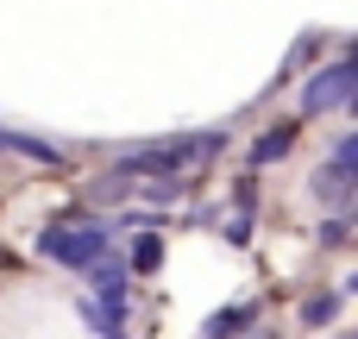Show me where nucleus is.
<instances>
[{"instance_id": "1", "label": "nucleus", "mask_w": 358, "mask_h": 339, "mask_svg": "<svg viewBox=\"0 0 358 339\" xmlns=\"http://www.w3.org/2000/svg\"><path fill=\"white\" fill-rule=\"evenodd\" d=\"M107 252H113V233H107L101 220H57V226L38 233V258H50V264H63V271H88V264L107 258Z\"/></svg>"}, {"instance_id": "2", "label": "nucleus", "mask_w": 358, "mask_h": 339, "mask_svg": "<svg viewBox=\"0 0 358 339\" xmlns=\"http://www.w3.org/2000/svg\"><path fill=\"white\" fill-rule=\"evenodd\" d=\"M352 101H358V63L352 57L315 69L308 88H302V113H308V120H315V113H334V107H352Z\"/></svg>"}, {"instance_id": "3", "label": "nucleus", "mask_w": 358, "mask_h": 339, "mask_svg": "<svg viewBox=\"0 0 358 339\" xmlns=\"http://www.w3.org/2000/svg\"><path fill=\"white\" fill-rule=\"evenodd\" d=\"M88 289H94V308H126V296H132V271H126V258H94L88 264Z\"/></svg>"}, {"instance_id": "4", "label": "nucleus", "mask_w": 358, "mask_h": 339, "mask_svg": "<svg viewBox=\"0 0 358 339\" xmlns=\"http://www.w3.org/2000/svg\"><path fill=\"white\" fill-rule=\"evenodd\" d=\"M252 327H258V296H252V302H233V308H220V315H208L201 339H245Z\"/></svg>"}, {"instance_id": "5", "label": "nucleus", "mask_w": 358, "mask_h": 339, "mask_svg": "<svg viewBox=\"0 0 358 339\" xmlns=\"http://www.w3.org/2000/svg\"><path fill=\"white\" fill-rule=\"evenodd\" d=\"M352 189H358V170H321L315 176V201L334 214H352Z\"/></svg>"}, {"instance_id": "6", "label": "nucleus", "mask_w": 358, "mask_h": 339, "mask_svg": "<svg viewBox=\"0 0 358 339\" xmlns=\"http://www.w3.org/2000/svg\"><path fill=\"white\" fill-rule=\"evenodd\" d=\"M289 145H296V126H271L264 138H252V170H264V164L289 157Z\"/></svg>"}, {"instance_id": "7", "label": "nucleus", "mask_w": 358, "mask_h": 339, "mask_svg": "<svg viewBox=\"0 0 358 339\" xmlns=\"http://www.w3.org/2000/svg\"><path fill=\"white\" fill-rule=\"evenodd\" d=\"M0 151H19V157H31V164H63V151H57V145L31 138V132H6V126H0Z\"/></svg>"}, {"instance_id": "8", "label": "nucleus", "mask_w": 358, "mask_h": 339, "mask_svg": "<svg viewBox=\"0 0 358 339\" xmlns=\"http://www.w3.org/2000/svg\"><path fill=\"white\" fill-rule=\"evenodd\" d=\"M82 321H88L94 339H126V308H94V302H82Z\"/></svg>"}, {"instance_id": "9", "label": "nucleus", "mask_w": 358, "mask_h": 339, "mask_svg": "<svg viewBox=\"0 0 358 339\" xmlns=\"http://www.w3.org/2000/svg\"><path fill=\"white\" fill-rule=\"evenodd\" d=\"M157 264H164V239H157V233H145V239L132 245V258H126V271H132V277H151Z\"/></svg>"}, {"instance_id": "10", "label": "nucleus", "mask_w": 358, "mask_h": 339, "mask_svg": "<svg viewBox=\"0 0 358 339\" xmlns=\"http://www.w3.org/2000/svg\"><path fill=\"white\" fill-rule=\"evenodd\" d=\"M340 302H346L340 289H334V296H315V302H302V321H308V327H327V321L340 315Z\"/></svg>"}, {"instance_id": "11", "label": "nucleus", "mask_w": 358, "mask_h": 339, "mask_svg": "<svg viewBox=\"0 0 358 339\" xmlns=\"http://www.w3.org/2000/svg\"><path fill=\"white\" fill-rule=\"evenodd\" d=\"M327 170H358V132H340V138H334Z\"/></svg>"}, {"instance_id": "12", "label": "nucleus", "mask_w": 358, "mask_h": 339, "mask_svg": "<svg viewBox=\"0 0 358 339\" xmlns=\"http://www.w3.org/2000/svg\"><path fill=\"white\" fill-rule=\"evenodd\" d=\"M321 245H334V252H340V245H352V214H334V220L321 226Z\"/></svg>"}, {"instance_id": "13", "label": "nucleus", "mask_w": 358, "mask_h": 339, "mask_svg": "<svg viewBox=\"0 0 358 339\" xmlns=\"http://www.w3.org/2000/svg\"><path fill=\"white\" fill-rule=\"evenodd\" d=\"M233 201H239V214H252V201H258V176H245V182H239V195H233Z\"/></svg>"}]
</instances>
